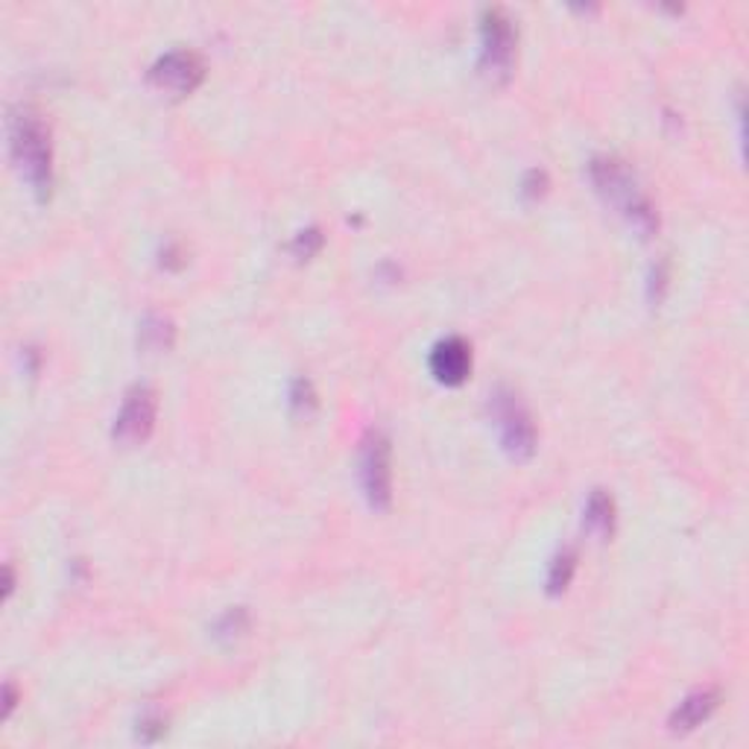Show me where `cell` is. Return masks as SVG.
Listing matches in <instances>:
<instances>
[{"label": "cell", "mask_w": 749, "mask_h": 749, "mask_svg": "<svg viewBox=\"0 0 749 749\" xmlns=\"http://www.w3.org/2000/svg\"><path fill=\"white\" fill-rule=\"evenodd\" d=\"M589 176L606 206H612L638 234L650 238L659 229V214H656L653 202L641 191V184H638L636 173L627 168V161H621L618 156H595L589 164Z\"/></svg>", "instance_id": "6da1fadb"}, {"label": "cell", "mask_w": 749, "mask_h": 749, "mask_svg": "<svg viewBox=\"0 0 749 749\" xmlns=\"http://www.w3.org/2000/svg\"><path fill=\"white\" fill-rule=\"evenodd\" d=\"M9 152L16 168L27 179L32 191L39 193V200L50 197L53 184V147H50V132L44 127L39 112H32L27 106H18L9 112Z\"/></svg>", "instance_id": "7a4b0ae2"}, {"label": "cell", "mask_w": 749, "mask_h": 749, "mask_svg": "<svg viewBox=\"0 0 749 749\" xmlns=\"http://www.w3.org/2000/svg\"><path fill=\"white\" fill-rule=\"evenodd\" d=\"M489 416H492L498 437H501V448L512 460H527L536 451V425L533 416L527 413L525 401L519 399V392H512L510 387H498L489 396Z\"/></svg>", "instance_id": "3957f363"}, {"label": "cell", "mask_w": 749, "mask_h": 749, "mask_svg": "<svg viewBox=\"0 0 749 749\" xmlns=\"http://www.w3.org/2000/svg\"><path fill=\"white\" fill-rule=\"evenodd\" d=\"M516 27L503 9H483L480 18V73L492 82H507L516 62Z\"/></svg>", "instance_id": "277c9868"}, {"label": "cell", "mask_w": 749, "mask_h": 749, "mask_svg": "<svg viewBox=\"0 0 749 749\" xmlns=\"http://www.w3.org/2000/svg\"><path fill=\"white\" fill-rule=\"evenodd\" d=\"M390 439L381 431H369L360 442V487L372 510H387L392 503Z\"/></svg>", "instance_id": "5b68a950"}, {"label": "cell", "mask_w": 749, "mask_h": 749, "mask_svg": "<svg viewBox=\"0 0 749 749\" xmlns=\"http://www.w3.org/2000/svg\"><path fill=\"white\" fill-rule=\"evenodd\" d=\"M206 77V62L193 50H170L150 68V82L164 94L184 97Z\"/></svg>", "instance_id": "8992f818"}, {"label": "cell", "mask_w": 749, "mask_h": 749, "mask_svg": "<svg viewBox=\"0 0 749 749\" xmlns=\"http://www.w3.org/2000/svg\"><path fill=\"white\" fill-rule=\"evenodd\" d=\"M156 428V392L144 383H136L123 396L120 413L114 419V439L120 446H141Z\"/></svg>", "instance_id": "52a82bcc"}, {"label": "cell", "mask_w": 749, "mask_h": 749, "mask_svg": "<svg viewBox=\"0 0 749 749\" xmlns=\"http://www.w3.org/2000/svg\"><path fill=\"white\" fill-rule=\"evenodd\" d=\"M431 372L439 383L457 387L471 372V346L462 337H446L431 349Z\"/></svg>", "instance_id": "ba28073f"}, {"label": "cell", "mask_w": 749, "mask_h": 749, "mask_svg": "<svg viewBox=\"0 0 749 749\" xmlns=\"http://www.w3.org/2000/svg\"><path fill=\"white\" fill-rule=\"evenodd\" d=\"M720 691L718 688H700V691L688 693L686 700L679 702V709L670 715V729L673 732H691L702 720L711 718V711L718 709Z\"/></svg>", "instance_id": "9c48e42d"}, {"label": "cell", "mask_w": 749, "mask_h": 749, "mask_svg": "<svg viewBox=\"0 0 749 749\" xmlns=\"http://www.w3.org/2000/svg\"><path fill=\"white\" fill-rule=\"evenodd\" d=\"M586 527L589 533H595L598 539H609L615 530V501L612 495L603 492V489H595L586 503Z\"/></svg>", "instance_id": "30bf717a"}, {"label": "cell", "mask_w": 749, "mask_h": 749, "mask_svg": "<svg viewBox=\"0 0 749 749\" xmlns=\"http://www.w3.org/2000/svg\"><path fill=\"white\" fill-rule=\"evenodd\" d=\"M176 328L168 317H161V313H150L141 322V346L147 351H168L173 346Z\"/></svg>", "instance_id": "8fae6325"}, {"label": "cell", "mask_w": 749, "mask_h": 749, "mask_svg": "<svg viewBox=\"0 0 749 749\" xmlns=\"http://www.w3.org/2000/svg\"><path fill=\"white\" fill-rule=\"evenodd\" d=\"M575 568H577V553L571 548H566L562 553H557V557H553V562H550V571H548V591H550V595H562V591L568 589V582H571V577H575Z\"/></svg>", "instance_id": "7c38bea8"}, {"label": "cell", "mask_w": 749, "mask_h": 749, "mask_svg": "<svg viewBox=\"0 0 749 749\" xmlns=\"http://www.w3.org/2000/svg\"><path fill=\"white\" fill-rule=\"evenodd\" d=\"M319 247H322V231L319 229H304L296 234V240L290 243V252H293L296 258H313L319 252Z\"/></svg>", "instance_id": "4fadbf2b"}, {"label": "cell", "mask_w": 749, "mask_h": 749, "mask_svg": "<svg viewBox=\"0 0 749 749\" xmlns=\"http://www.w3.org/2000/svg\"><path fill=\"white\" fill-rule=\"evenodd\" d=\"M290 405H293V410H299V413H311L313 407H317V396H313L311 381H304V378L293 381V390H290Z\"/></svg>", "instance_id": "5bb4252c"}, {"label": "cell", "mask_w": 749, "mask_h": 749, "mask_svg": "<svg viewBox=\"0 0 749 749\" xmlns=\"http://www.w3.org/2000/svg\"><path fill=\"white\" fill-rule=\"evenodd\" d=\"M243 630H247V612L243 609H234V612H229L223 621L217 623V636L220 638H234Z\"/></svg>", "instance_id": "9a60e30c"}, {"label": "cell", "mask_w": 749, "mask_h": 749, "mask_svg": "<svg viewBox=\"0 0 749 749\" xmlns=\"http://www.w3.org/2000/svg\"><path fill=\"white\" fill-rule=\"evenodd\" d=\"M548 188V173L545 170H530L525 176V182H521V193H525L527 200H539Z\"/></svg>", "instance_id": "2e32d148"}]
</instances>
